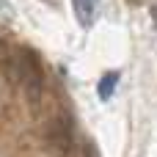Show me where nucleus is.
<instances>
[{
    "label": "nucleus",
    "instance_id": "f257e3e1",
    "mask_svg": "<svg viewBox=\"0 0 157 157\" xmlns=\"http://www.w3.org/2000/svg\"><path fill=\"white\" fill-rule=\"evenodd\" d=\"M17 83H22L28 102L39 105L41 91H44V72H41L39 55L30 47H19L17 50Z\"/></svg>",
    "mask_w": 157,
    "mask_h": 157
},
{
    "label": "nucleus",
    "instance_id": "f03ea898",
    "mask_svg": "<svg viewBox=\"0 0 157 157\" xmlns=\"http://www.w3.org/2000/svg\"><path fill=\"white\" fill-rule=\"evenodd\" d=\"M75 138H72V121L69 116H61V119H52L47 124V146L55 157H66L72 149Z\"/></svg>",
    "mask_w": 157,
    "mask_h": 157
},
{
    "label": "nucleus",
    "instance_id": "7ed1b4c3",
    "mask_svg": "<svg viewBox=\"0 0 157 157\" xmlns=\"http://www.w3.org/2000/svg\"><path fill=\"white\" fill-rule=\"evenodd\" d=\"M72 11H75V17L83 28H91L94 14H97V0H72Z\"/></svg>",
    "mask_w": 157,
    "mask_h": 157
},
{
    "label": "nucleus",
    "instance_id": "20e7f679",
    "mask_svg": "<svg viewBox=\"0 0 157 157\" xmlns=\"http://www.w3.org/2000/svg\"><path fill=\"white\" fill-rule=\"evenodd\" d=\"M0 75L17 83V52H11L6 44H0Z\"/></svg>",
    "mask_w": 157,
    "mask_h": 157
},
{
    "label": "nucleus",
    "instance_id": "39448f33",
    "mask_svg": "<svg viewBox=\"0 0 157 157\" xmlns=\"http://www.w3.org/2000/svg\"><path fill=\"white\" fill-rule=\"evenodd\" d=\"M119 77H121V75H119L116 69H110V72L102 75V80L97 83V94H99L102 102H108V99L113 97V91H116V86H119Z\"/></svg>",
    "mask_w": 157,
    "mask_h": 157
},
{
    "label": "nucleus",
    "instance_id": "423d86ee",
    "mask_svg": "<svg viewBox=\"0 0 157 157\" xmlns=\"http://www.w3.org/2000/svg\"><path fill=\"white\" fill-rule=\"evenodd\" d=\"M3 14H11V6H8L6 0H0V17H3Z\"/></svg>",
    "mask_w": 157,
    "mask_h": 157
},
{
    "label": "nucleus",
    "instance_id": "0eeeda50",
    "mask_svg": "<svg viewBox=\"0 0 157 157\" xmlns=\"http://www.w3.org/2000/svg\"><path fill=\"white\" fill-rule=\"evenodd\" d=\"M127 3H130V6H144L146 0H127Z\"/></svg>",
    "mask_w": 157,
    "mask_h": 157
}]
</instances>
